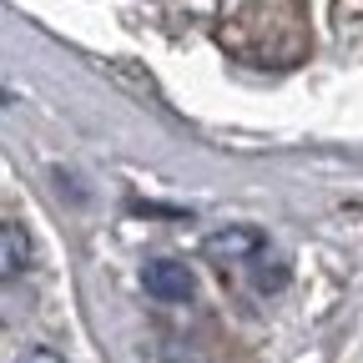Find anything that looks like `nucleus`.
<instances>
[{
	"instance_id": "1",
	"label": "nucleus",
	"mask_w": 363,
	"mask_h": 363,
	"mask_svg": "<svg viewBox=\"0 0 363 363\" xmlns=\"http://www.w3.org/2000/svg\"><path fill=\"white\" fill-rule=\"evenodd\" d=\"M142 288L157 303H187L197 293V278L187 272V262H177V257H152L142 267Z\"/></svg>"
},
{
	"instance_id": "2",
	"label": "nucleus",
	"mask_w": 363,
	"mask_h": 363,
	"mask_svg": "<svg viewBox=\"0 0 363 363\" xmlns=\"http://www.w3.org/2000/svg\"><path fill=\"white\" fill-rule=\"evenodd\" d=\"M267 238L257 233V227H222V233L207 238V257L217 262H242V257H262Z\"/></svg>"
},
{
	"instance_id": "3",
	"label": "nucleus",
	"mask_w": 363,
	"mask_h": 363,
	"mask_svg": "<svg viewBox=\"0 0 363 363\" xmlns=\"http://www.w3.org/2000/svg\"><path fill=\"white\" fill-rule=\"evenodd\" d=\"M30 257H35L30 233L21 222H6V233H0V272H6V283H16L21 272H30Z\"/></svg>"
},
{
	"instance_id": "4",
	"label": "nucleus",
	"mask_w": 363,
	"mask_h": 363,
	"mask_svg": "<svg viewBox=\"0 0 363 363\" xmlns=\"http://www.w3.org/2000/svg\"><path fill=\"white\" fill-rule=\"evenodd\" d=\"M16 363H66L61 353H51V348H30V353H21Z\"/></svg>"
}]
</instances>
